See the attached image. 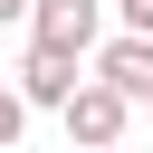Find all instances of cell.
<instances>
[{
  "mask_svg": "<svg viewBox=\"0 0 153 153\" xmlns=\"http://www.w3.org/2000/svg\"><path fill=\"white\" fill-rule=\"evenodd\" d=\"M96 76H115L134 105H153V38H143V29H115V38L96 48Z\"/></svg>",
  "mask_w": 153,
  "mask_h": 153,
  "instance_id": "4",
  "label": "cell"
},
{
  "mask_svg": "<svg viewBox=\"0 0 153 153\" xmlns=\"http://www.w3.org/2000/svg\"><path fill=\"white\" fill-rule=\"evenodd\" d=\"M29 38L96 57V48H105V0H38V10H29Z\"/></svg>",
  "mask_w": 153,
  "mask_h": 153,
  "instance_id": "3",
  "label": "cell"
},
{
  "mask_svg": "<svg viewBox=\"0 0 153 153\" xmlns=\"http://www.w3.org/2000/svg\"><path fill=\"white\" fill-rule=\"evenodd\" d=\"M19 124H29V96H19V86H0V153L19 143Z\"/></svg>",
  "mask_w": 153,
  "mask_h": 153,
  "instance_id": "5",
  "label": "cell"
},
{
  "mask_svg": "<svg viewBox=\"0 0 153 153\" xmlns=\"http://www.w3.org/2000/svg\"><path fill=\"white\" fill-rule=\"evenodd\" d=\"M115 19H124V29H143V38H153V0H115Z\"/></svg>",
  "mask_w": 153,
  "mask_h": 153,
  "instance_id": "6",
  "label": "cell"
},
{
  "mask_svg": "<svg viewBox=\"0 0 153 153\" xmlns=\"http://www.w3.org/2000/svg\"><path fill=\"white\" fill-rule=\"evenodd\" d=\"M29 10H38V0H0V29H29Z\"/></svg>",
  "mask_w": 153,
  "mask_h": 153,
  "instance_id": "7",
  "label": "cell"
},
{
  "mask_svg": "<svg viewBox=\"0 0 153 153\" xmlns=\"http://www.w3.org/2000/svg\"><path fill=\"white\" fill-rule=\"evenodd\" d=\"M67 153H76V143H67Z\"/></svg>",
  "mask_w": 153,
  "mask_h": 153,
  "instance_id": "8",
  "label": "cell"
},
{
  "mask_svg": "<svg viewBox=\"0 0 153 153\" xmlns=\"http://www.w3.org/2000/svg\"><path fill=\"white\" fill-rule=\"evenodd\" d=\"M57 115H67V143H76V153H115V143H124V124H134V96H124L115 76H86Z\"/></svg>",
  "mask_w": 153,
  "mask_h": 153,
  "instance_id": "1",
  "label": "cell"
},
{
  "mask_svg": "<svg viewBox=\"0 0 153 153\" xmlns=\"http://www.w3.org/2000/svg\"><path fill=\"white\" fill-rule=\"evenodd\" d=\"M86 76H96V67H86L76 48H48V38H29V57H19V76H10V86H19L29 105H67Z\"/></svg>",
  "mask_w": 153,
  "mask_h": 153,
  "instance_id": "2",
  "label": "cell"
}]
</instances>
